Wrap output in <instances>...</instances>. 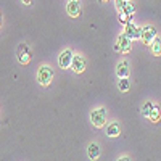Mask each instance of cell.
<instances>
[{"label": "cell", "instance_id": "5bb4252c", "mask_svg": "<svg viewBox=\"0 0 161 161\" xmlns=\"http://www.w3.org/2000/svg\"><path fill=\"white\" fill-rule=\"evenodd\" d=\"M121 92H127L130 89V80L127 77H119V84H118Z\"/></svg>", "mask_w": 161, "mask_h": 161}, {"label": "cell", "instance_id": "ba28073f", "mask_svg": "<svg viewBox=\"0 0 161 161\" xmlns=\"http://www.w3.org/2000/svg\"><path fill=\"white\" fill-rule=\"evenodd\" d=\"M66 11H68V16H71V18H79L80 13H82L79 0H69L68 5H66Z\"/></svg>", "mask_w": 161, "mask_h": 161}, {"label": "cell", "instance_id": "2e32d148", "mask_svg": "<svg viewBox=\"0 0 161 161\" xmlns=\"http://www.w3.org/2000/svg\"><path fill=\"white\" fill-rule=\"evenodd\" d=\"M148 119L152 121V123H158L159 121V108L156 105H153V108H152V111L148 114Z\"/></svg>", "mask_w": 161, "mask_h": 161}, {"label": "cell", "instance_id": "7c38bea8", "mask_svg": "<svg viewBox=\"0 0 161 161\" xmlns=\"http://www.w3.org/2000/svg\"><path fill=\"white\" fill-rule=\"evenodd\" d=\"M119 132H121V127H119L118 123H111V124H108V127H106V136L108 137H118Z\"/></svg>", "mask_w": 161, "mask_h": 161}, {"label": "cell", "instance_id": "9c48e42d", "mask_svg": "<svg viewBox=\"0 0 161 161\" xmlns=\"http://www.w3.org/2000/svg\"><path fill=\"white\" fill-rule=\"evenodd\" d=\"M71 69L76 74L84 73V69H86V60L80 57V55H74L73 57V61H71Z\"/></svg>", "mask_w": 161, "mask_h": 161}, {"label": "cell", "instance_id": "4fadbf2b", "mask_svg": "<svg viewBox=\"0 0 161 161\" xmlns=\"http://www.w3.org/2000/svg\"><path fill=\"white\" fill-rule=\"evenodd\" d=\"M152 45V53H153V55H161V39L156 36L155 39H153V42L150 44Z\"/></svg>", "mask_w": 161, "mask_h": 161}, {"label": "cell", "instance_id": "6da1fadb", "mask_svg": "<svg viewBox=\"0 0 161 161\" xmlns=\"http://www.w3.org/2000/svg\"><path fill=\"white\" fill-rule=\"evenodd\" d=\"M53 80V69L50 68V66L44 64V66H40L39 71H37V82L40 86H48L50 82Z\"/></svg>", "mask_w": 161, "mask_h": 161}, {"label": "cell", "instance_id": "52a82bcc", "mask_svg": "<svg viewBox=\"0 0 161 161\" xmlns=\"http://www.w3.org/2000/svg\"><path fill=\"white\" fill-rule=\"evenodd\" d=\"M18 60H19L21 64H28L31 61V50L26 44L18 45Z\"/></svg>", "mask_w": 161, "mask_h": 161}, {"label": "cell", "instance_id": "d6986e66", "mask_svg": "<svg viewBox=\"0 0 161 161\" xmlns=\"http://www.w3.org/2000/svg\"><path fill=\"white\" fill-rule=\"evenodd\" d=\"M98 2H100V3H106V2H108V0H98Z\"/></svg>", "mask_w": 161, "mask_h": 161}, {"label": "cell", "instance_id": "8fae6325", "mask_svg": "<svg viewBox=\"0 0 161 161\" xmlns=\"http://www.w3.org/2000/svg\"><path fill=\"white\" fill-rule=\"evenodd\" d=\"M100 152H102V150H100V145L95 143V142H92V143L89 145V148H87V155H89L90 159H98Z\"/></svg>", "mask_w": 161, "mask_h": 161}, {"label": "cell", "instance_id": "3957f363", "mask_svg": "<svg viewBox=\"0 0 161 161\" xmlns=\"http://www.w3.org/2000/svg\"><path fill=\"white\" fill-rule=\"evenodd\" d=\"M114 48L119 50V52H123V53L130 52V48H132V39H129L126 34H121L118 37V44L114 45Z\"/></svg>", "mask_w": 161, "mask_h": 161}, {"label": "cell", "instance_id": "44dd1931", "mask_svg": "<svg viewBox=\"0 0 161 161\" xmlns=\"http://www.w3.org/2000/svg\"><path fill=\"white\" fill-rule=\"evenodd\" d=\"M123 2H129V0H123Z\"/></svg>", "mask_w": 161, "mask_h": 161}, {"label": "cell", "instance_id": "7a4b0ae2", "mask_svg": "<svg viewBox=\"0 0 161 161\" xmlns=\"http://www.w3.org/2000/svg\"><path fill=\"white\" fill-rule=\"evenodd\" d=\"M90 121L95 127H103L106 124V108H97L90 113Z\"/></svg>", "mask_w": 161, "mask_h": 161}, {"label": "cell", "instance_id": "30bf717a", "mask_svg": "<svg viewBox=\"0 0 161 161\" xmlns=\"http://www.w3.org/2000/svg\"><path fill=\"white\" fill-rule=\"evenodd\" d=\"M116 74L118 77H127L129 76V63L126 60L123 61H119L118 66H116Z\"/></svg>", "mask_w": 161, "mask_h": 161}, {"label": "cell", "instance_id": "5b68a950", "mask_svg": "<svg viewBox=\"0 0 161 161\" xmlns=\"http://www.w3.org/2000/svg\"><path fill=\"white\" fill-rule=\"evenodd\" d=\"M158 36V31L155 26H145V28H142V36L140 39L143 40L145 44H152L153 42V39Z\"/></svg>", "mask_w": 161, "mask_h": 161}, {"label": "cell", "instance_id": "e0dca14e", "mask_svg": "<svg viewBox=\"0 0 161 161\" xmlns=\"http://www.w3.org/2000/svg\"><path fill=\"white\" fill-rule=\"evenodd\" d=\"M152 108H153V103H152V102H147V103H145V105L142 106V114L148 118V114H150Z\"/></svg>", "mask_w": 161, "mask_h": 161}, {"label": "cell", "instance_id": "8992f818", "mask_svg": "<svg viewBox=\"0 0 161 161\" xmlns=\"http://www.w3.org/2000/svg\"><path fill=\"white\" fill-rule=\"evenodd\" d=\"M124 34L129 37V39H140L142 36V28H137L136 24H134L132 21H127L126 23V29H124Z\"/></svg>", "mask_w": 161, "mask_h": 161}, {"label": "cell", "instance_id": "277c9868", "mask_svg": "<svg viewBox=\"0 0 161 161\" xmlns=\"http://www.w3.org/2000/svg\"><path fill=\"white\" fill-rule=\"evenodd\" d=\"M73 57H74L73 50H69V48L63 50V52H61V55H60V58H58V64H60V68H63V69H68V68H71Z\"/></svg>", "mask_w": 161, "mask_h": 161}, {"label": "cell", "instance_id": "ac0fdd59", "mask_svg": "<svg viewBox=\"0 0 161 161\" xmlns=\"http://www.w3.org/2000/svg\"><path fill=\"white\" fill-rule=\"evenodd\" d=\"M21 2H23L24 5H31V3H32V0H21Z\"/></svg>", "mask_w": 161, "mask_h": 161}, {"label": "cell", "instance_id": "ffe728a7", "mask_svg": "<svg viewBox=\"0 0 161 161\" xmlns=\"http://www.w3.org/2000/svg\"><path fill=\"white\" fill-rule=\"evenodd\" d=\"M0 28H2V16H0Z\"/></svg>", "mask_w": 161, "mask_h": 161}, {"label": "cell", "instance_id": "9a60e30c", "mask_svg": "<svg viewBox=\"0 0 161 161\" xmlns=\"http://www.w3.org/2000/svg\"><path fill=\"white\" fill-rule=\"evenodd\" d=\"M119 10H123V11L126 13V16H127L129 19H132V15H134V11H136V7H134V3L127 2L123 8H119Z\"/></svg>", "mask_w": 161, "mask_h": 161}]
</instances>
